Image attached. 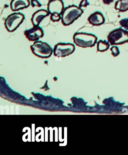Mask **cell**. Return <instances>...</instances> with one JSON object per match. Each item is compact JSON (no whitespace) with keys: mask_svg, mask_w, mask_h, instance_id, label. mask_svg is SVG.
I'll return each mask as SVG.
<instances>
[{"mask_svg":"<svg viewBox=\"0 0 128 155\" xmlns=\"http://www.w3.org/2000/svg\"><path fill=\"white\" fill-rule=\"evenodd\" d=\"M50 15L48 10L44 9H40L35 12L31 17V21L33 25H39L42 21Z\"/></svg>","mask_w":128,"mask_h":155,"instance_id":"9c48e42d","label":"cell"},{"mask_svg":"<svg viewBox=\"0 0 128 155\" xmlns=\"http://www.w3.org/2000/svg\"><path fill=\"white\" fill-rule=\"evenodd\" d=\"M50 19L53 22H57L59 21L62 19L61 14H59L58 13H53L51 14Z\"/></svg>","mask_w":128,"mask_h":155,"instance_id":"5bb4252c","label":"cell"},{"mask_svg":"<svg viewBox=\"0 0 128 155\" xmlns=\"http://www.w3.org/2000/svg\"><path fill=\"white\" fill-rule=\"evenodd\" d=\"M83 13V10L79 6L75 5H71L64 8L61 16L62 22L65 25L68 26L72 24L75 20H77Z\"/></svg>","mask_w":128,"mask_h":155,"instance_id":"6da1fadb","label":"cell"},{"mask_svg":"<svg viewBox=\"0 0 128 155\" xmlns=\"http://www.w3.org/2000/svg\"><path fill=\"white\" fill-rule=\"evenodd\" d=\"M25 19L24 14L19 12H14L9 15L4 21V25L7 30L13 32L16 30Z\"/></svg>","mask_w":128,"mask_h":155,"instance_id":"5b68a950","label":"cell"},{"mask_svg":"<svg viewBox=\"0 0 128 155\" xmlns=\"http://www.w3.org/2000/svg\"><path fill=\"white\" fill-rule=\"evenodd\" d=\"M30 4V0H11L10 8L12 11L16 12L28 7Z\"/></svg>","mask_w":128,"mask_h":155,"instance_id":"8fae6325","label":"cell"},{"mask_svg":"<svg viewBox=\"0 0 128 155\" xmlns=\"http://www.w3.org/2000/svg\"><path fill=\"white\" fill-rule=\"evenodd\" d=\"M64 9V4L62 0H49L47 5V10L50 14L58 13L62 14Z\"/></svg>","mask_w":128,"mask_h":155,"instance_id":"ba28073f","label":"cell"},{"mask_svg":"<svg viewBox=\"0 0 128 155\" xmlns=\"http://www.w3.org/2000/svg\"><path fill=\"white\" fill-rule=\"evenodd\" d=\"M110 51H111L112 56H114V57H116V56H118L119 54H120V50L118 48V47L116 46V45L112 46L110 48Z\"/></svg>","mask_w":128,"mask_h":155,"instance_id":"2e32d148","label":"cell"},{"mask_svg":"<svg viewBox=\"0 0 128 155\" xmlns=\"http://www.w3.org/2000/svg\"><path fill=\"white\" fill-rule=\"evenodd\" d=\"M115 10L120 12H125L128 10V0H118L115 4Z\"/></svg>","mask_w":128,"mask_h":155,"instance_id":"7c38bea8","label":"cell"},{"mask_svg":"<svg viewBox=\"0 0 128 155\" xmlns=\"http://www.w3.org/2000/svg\"><path fill=\"white\" fill-rule=\"evenodd\" d=\"M30 4L33 7H40L42 6L41 3L38 0H30Z\"/></svg>","mask_w":128,"mask_h":155,"instance_id":"e0dca14e","label":"cell"},{"mask_svg":"<svg viewBox=\"0 0 128 155\" xmlns=\"http://www.w3.org/2000/svg\"><path fill=\"white\" fill-rule=\"evenodd\" d=\"M75 46L71 43L60 42L55 45L53 48V54L58 58H64L73 53Z\"/></svg>","mask_w":128,"mask_h":155,"instance_id":"8992f818","label":"cell"},{"mask_svg":"<svg viewBox=\"0 0 128 155\" xmlns=\"http://www.w3.org/2000/svg\"><path fill=\"white\" fill-rule=\"evenodd\" d=\"M88 21L90 24L94 26H98L104 24L105 21L103 15L100 12H95L92 13L88 18Z\"/></svg>","mask_w":128,"mask_h":155,"instance_id":"30bf717a","label":"cell"},{"mask_svg":"<svg viewBox=\"0 0 128 155\" xmlns=\"http://www.w3.org/2000/svg\"><path fill=\"white\" fill-rule=\"evenodd\" d=\"M89 5V2L88 0H82L79 4V7H86L88 5Z\"/></svg>","mask_w":128,"mask_h":155,"instance_id":"ac0fdd59","label":"cell"},{"mask_svg":"<svg viewBox=\"0 0 128 155\" xmlns=\"http://www.w3.org/2000/svg\"><path fill=\"white\" fill-rule=\"evenodd\" d=\"M107 41L112 45H117L128 42V31L118 28L111 31L107 35Z\"/></svg>","mask_w":128,"mask_h":155,"instance_id":"277c9868","label":"cell"},{"mask_svg":"<svg viewBox=\"0 0 128 155\" xmlns=\"http://www.w3.org/2000/svg\"><path fill=\"white\" fill-rule=\"evenodd\" d=\"M74 44L82 48H88L94 47L97 41V38L93 34L85 32H77L73 36Z\"/></svg>","mask_w":128,"mask_h":155,"instance_id":"7a4b0ae2","label":"cell"},{"mask_svg":"<svg viewBox=\"0 0 128 155\" xmlns=\"http://www.w3.org/2000/svg\"><path fill=\"white\" fill-rule=\"evenodd\" d=\"M24 35L28 41L35 42L42 38L44 33L42 28L39 25H33L32 28L25 30Z\"/></svg>","mask_w":128,"mask_h":155,"instance_id":"52a82bcc","label":"cell"},{"mask_svg":"<svg viewBox=\"0 0 128 155\" xmlns=\"http://www.w3.org/2000/svg\"><path fill=\"white\" fill-rule=\"evenodd\" d=\"M110 44L108 41L105 40H100L97 42V51L100 52H104L109 48Z\"/></svg>","mask_w":128,"mask_h":155,"instance_id":"4fadbf2b","label":"cell"},{"mask_svg":"<svg viewBox=\"0 0 128 155\" xmlns=\"http://www.w3.org/2000/svg\"><path fill=\"white\" fill-rule=\"evenodd\" d=\"M32 53L40 58H50L53 53V48L46 42L37 41L30 47Z\"/></svg>","mask_w":128,"mask_h":155,"instance_id":"3957f363","label":"cell"},{"mask_svg":"<svg viewBox=\"0 0 128 155\" xmlns=\"http://www.w3.org/2000/svg\"><path fill=\"white\" fill-rule=\"evenodd\" d=\"M119 23H120V26L123 28H124L126 30H128V18L122 19L120 21Z\"/></svg>","mask_w":128,"mask_h":155,"instance_id":"9a60e30c","label":"cell"},{"mask_svg":"<svg viewBox=\"0 0 128 155\" xmlns=\"http://www.w3.org/2000/svg\"><path fill=\"white\" fill-rule=\"evenodd\" d=\"M114 0H102L104 4H106V5H109L110 4H111L112 2H113Z\"/></svg>","mask_w":128,"mask_h":155,"instance_id":"d6986e66","label":"cell"}]
</instances>
